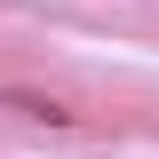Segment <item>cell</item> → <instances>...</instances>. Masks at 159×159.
Instances as JSON below:
<instances>
[{
    "label": "cell",
    "instance_id": "6da1fadb",
    "mask_svg": "<svg viewBox=\"0 0 159 159\" xmlns=\"http://www.w3.org/2000/svg\"><path fill=\"white\" fill-rule=\"evenodd\" d=\"M0 111H8V119H32V127H72V103H64V96H32V88H0Z\"/></svg>",
    "mask_w": 159,
    "mask_h": 159
}]
</instances>
